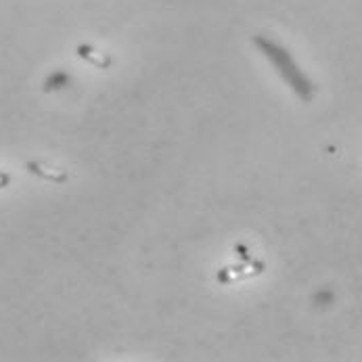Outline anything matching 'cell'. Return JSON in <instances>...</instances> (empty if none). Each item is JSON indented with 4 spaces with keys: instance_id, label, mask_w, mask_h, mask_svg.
I'll list each match as a JSON object with an SVG mask.
<instances>
[{
    "instance_id": "obj_1",
    "label": "cell",
    "mask_w": 362,
    "mask_h": 362,
    "mask_svg": "<svg viewBox=\"0 0 362 362\" xmlns=\"http://www.w3.org/2000/svg\"><path fill=\"white\" fill-rule=\"evenodd\" d=\"M254 45L258 47L259 52L272 61V65L276 67L279 76L287 82V86L302 99V103H312L314 95H316V86L310 78L300 69V65L293 61L291 52L287 51L283 45H279L276 40H272L270 36L256 34L254 36Z\"/></svg>"
},
{
    "instance_id": "obj_3",
    "label": "cell",
    "mask_w": 362,
    "mask_h": 362,
    "mask_svg": "<svg viewBox=\"0 0 362 362\" xmlns=\"http://www.w3.org/2000/svg\"><path fill=\"white\" fill-rule=\"evenodd\" d=\"M8 182H11V176H8V174H4V172H0V189L8 187Z\"/></svg>"
},
{
    "instance_id": "obj_2",
    "label": "cell",
    "mask_w": 362,
    "mask_h": 362,
    "mask_svg": "<svg viewBox=\"0 0 362 362\" xmlns=\"http://www.w3.org/2000/svg\"><path fill=\"white\" fill-rule=\"evenodd\" d=\"M32 174H36V176H42V178H47V180H52V182H63V180H67V174L65 172H59V170H49V168H42V165H38V163H34V161H30L28 165H25Z\"/></svg>"
}]
</instances>
